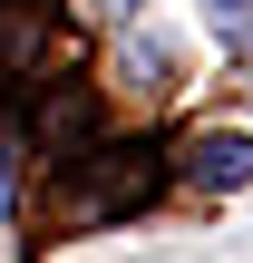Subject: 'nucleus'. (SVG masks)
<instances>
[{"label":"nucleus","mask_w":253,"mask_h":263,"mask_svg":"<svg viewBox=\"0 0 253 263\" xmlns=\"http://www.w3.org/2000/svg\"><path fill=\"white\" fill-rule=\"evenodd\" d=\"M244 176H253V137H195V146H185V185L224 195V185H244Z\"/></svg>","instance_id":"obj_1"},{"label":"nucleus","mask_w":253,"mask_h":263,"mask_svg":"<svg viewBox=\"0 0 253 263\" xmlns=\"http://www.w3.org/2000/svg\"><path fill=\"white\" fill-rule=\"evenodd\" d=\"M205 20H215V39H234V29L253 20V0H205Z\"/></svg>","instance_id":"obj_2"},{"label":"nucleus","mask_w":253,"mask_h":263,"mask_svg":"<svg viewBox=\"0 0 253 263\" xmlns=\"http://www.w3.org/2000/svg\"><path fill=\"white\" fill-rule=\"evenodd\" d=\"M224 59H234V68H244V78H253V20H244V29H234V39H224Z\"/></svg>","instance_id":"obj_3"},{"label":"nucleus","mask_w":253,"mask_h":263,"mask_svg":"<svg viewBox=\"0 0 253 263\" xmlns=\"http://www.w3.org/2000/svg\"><path fill=\"white\" fill-rule=\"evenodd\" d=\"M117 10H146V0H117Z\"/></svg>","instance_id":"obj_4"}]
</instances>
